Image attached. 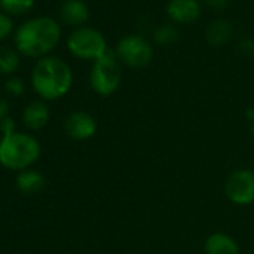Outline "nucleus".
<instances>
[{"label":"nucleus","instance_id":"1","mask_svg":"<svg viewBox=\"0 0 254 254\" xmlns=\"http://www.w3.org/2000/svg\"><path fill=\"white\" fill-rule=\"evenodd\" d=\"M62 27L51 17H36L24 21L14 35L15 50L30 59L47 57L60 42Z\"/></svg>","mask_w":254,"mask_h":254},{"label":"nucleus","instance_id":"2","mask_svg":"<svg viewBox=\"0 0 254 254\" xmlns=\"http://www.w3.org/2000/svg\"><path fill=\"white\" fill-rule=\"evenodd\" d=\"M73 84L70 66L56 56L39 59L32 70L33 90L42 100H57L69 93Z\"/></svg>","mask_w":254,"mask_h":254},{"label":"nucleus","instance_id":"3","mask_svg":"<svg viewBox=\"0 0 254 254\" xmlns=\"http://www.w3.org/2000/svg\"><path fill=\"white\" fill-rule=\"evenodd\" d=\"M41 156V145L32 135L14 132L0 139V165L12 169H29Z\"/></svg>","mask_w":254,"mask_h":254},{"label":"nucleus","instance_id":"4","mask_svg":"<svg viewBox=\"0 0 254 254\" xmlns=\"http://www.w3.org/2000/svg\"><path fill=\"white\" fill-rule=\"evenodd\" d=\"M123 72L121 63L115 56V51L109 48L99 60L93 62L90 70V85L99 96H112L121 85Z\"/></svg>","mask_w":254,"mask_h":254},{"label":"nucleus","instance_id":"5","mask_svg":"<svg viewBox=\"0 0 254 254\" xmlns=\"http://www.w3.org/2000/svg\"><path fill=\"white\" fill-rule=\"evenodd\" d=\"M69 53L79 60H99L108 50L105 36L94 27L82 26L75 29L67 38Z\"/></svg>","mask_w":254,"mask_h":254},{"label":"nucleus","instance_id":"6","mask_svg":"<svg viewBox=\"0 0 254 254\" xmlns=\"http://www.w3.org/2000/svg\"><path fill=\"white\" fill-rule=\"evenodd\" d=\"M114 51L120 63L130 69L147 67L154 57L153 44L141 35H127L121 38Z\"/></svg>","mask_w":254,"mask_h":254},{"label":"nucleus","instance_id":"7","mask_svg":"<svg viewBox=\"0 0 254 254\" xmlns=\"http://www.w3.org/2000/svg\"><path fill=\"white\" fill-rule=\"evenodd\" d=\"M226 197L239 206H248L254 203V171L236 169L224 183Z\"/></svg>","mask_w":254,"mask_h":254},{"label":"nucleus","instance_id":"8","mask_svg":"<svg viewBox=\"0 0 254 254\" xmlns=\"http://www.w3.org/2000/svg\"><path fill=\"white\" fill-rule=\"evenodd\" d=\"M64 132L73 141H88L97 133V121L85 111H73L64 118Z\"/></svg>","mask_w":254,"mask_h":254},{"label":"nucleus","instance_id":"9","mask_svg":"<svg viewBox=\"0 0 254 254\" xmlns=\"http://www.w3.org/2000/svg\"><path fill=\"white\" fill-rule=\"evenodd\" d=\"M166 14L177 24H191L199 20L202 5L199 0H169Z\"/></svg>","mask_w":254,"mask_h":254},{"label":"nucleus","instance_id":"10","mask_svg":"<svg viewBox=\"0 0 254 254\" xmlns=\"http://www.w3.org/2000/svg\"><path fill=\"white\" fill-rule=\"evenodd\" d=\"M60 20L73 27H82L90 18V8L84 0H64L59 11Z\"/></svg>","mask_w":254,"mask_h":254},{"label":"nucleus","instance_id":"11","mask_svg":"<svg viewBox=\"0 0 254 254\" xmlns=\"http://www.w3.org/2000/svg\"><path fill=\"white\" fill-rule=\"evenodd\" d=\"M23 121L27 129L41 130L50 121V108L44 100L30 102L23 111Z\"/></svg>","mask_w":254,"mask_h":254},{"label":"nucleus","instance_id":"12","mask_svg":"<svg viewBox=\"0 0 254 254\" xmlns=\"http://www.w3.org/2000/svg\"><path fill=\"white\" fill-rule=\"evenodd\" d=\"M205 254H239V245L227 233L215 232L211 233L203 244Z\"/></svg>","mask_w":254,"mask_h":254},{"label":"nucleus","instance_id":"13","mask_svg":"<svg viewBox=\"0 0 254 254\" xmlns=\"http://www.w3.org/2000/svg\"><path fill=\"white\" fill-rule=\"evenodd\" d=\"M17 189L24 194H38L45 189V177L35 169H24L15 181Z\"/></svg>","mask_w":254,"mask_h":254},{"label":"nucleus","instance_id":"14","mask_svg":"<svg viewBox=\"0 0 254 254\" xmlns=\"http://www.w3.org/2000/svg\"><path fill=\"white\" fill-rule=\"evenodd\" d=\"M232 35H233V29L230 23L220 18V20H214L208 26L205 32V39L212 47H223L232 39Z\"/></svg>","mask_w":254,"mask_h":254},{"label":"nucleus","instance_id":"15","mask_svg":"<svg viewBox=\"0 0 254 254\" xmlns=\"http://www.w3.org/2000/svg\"><path fill=\"white\" fill-rule=\"evenodd\" d=\"M20 67V53L9 47H0V75H12Z\"/></svg>","mask_w":254,"mask_h":254},{"label":"nucleus","instance_id":"16","mask_svg":"<svg viewBox=\"0 0 254 254\" xmlns=\"http://www.w3.org/2000/svg\"><path fill=\"white\" fill-rule=\"evenodd\" d=\"M33 6H35V0H0V9L9 17L24 15L30 12Z\"/></svg>","mask_w":254,"mask_h":254},{"label":"nucleus","instance_id":"17","mask_svg":"<svg viewBox=\"0 0 254 254\" xmlns=\"http://www.w3.org/2000/svg\"><path fill=\"white\" fill-rule=\"evenodd\" d=\"M178 38H180L178 29L175 26H172V24H162L153 33L154 42L159 44V45H162V47L175 44L178 41Z\"/></svg>","mask_w":254,"mask_h":254},{"label":"nucleus","instance_id":"18","mask_svg":"<svg viewBox=\"0 0 254 254\" xmlns=\"http://www.w3.org/2000/svg\"><path fill=\"white\" fill-rule=\"evenodd\" d=\"M5 90L11 94V96H23L26 93V85H24V81L18 76H11L6 79L5 82Z\"/></svg>","mask_w":254,"mask_h":254},{"label":"nucleus","instance_id":"19","mask_svg":"<svg viewBox=\"0 0 254 254\" xmlns=\"http://www.w3.org/2000/svg\"><path fill=\"white\" fill-rule=\"evenodd\" d=\"M14 32V21L9 15L0 12V41H5Z\"/></svg>","mask_w":254,"mask_h":254},{"label":"nucleus","instance_id":"20","mask_svg":"<svg viewBox=\"0 0 254 254\" xmlns=\"http://www.w3.org/2000/svg\"><path fill=\"white\" fill-rule=\"evenodd\" d=\"M0 132H2V136L17 132V126H15V121H14L11 117H8L6 120H3L2 123H0Z\"/></svg>","mask_w":254,"mask_h":254},{"label":"nucleus","instance_id":"21","mask_svg":"<svg viewBox=\"0 0 254 254\" xmlns=\"http://www.w3.org/2000/svg\"><path fill=\"white\" fill-rule=\"evenodd\" d=\"M205 3L212 11H223L227 6L229 0H205Z\"/></svg>","mask_w":254,"mask_h":254},{"label":"nucleus","instance_id":"22","mask_svg":"<svg viewBox=\"0 0 254 254\" xmlns=\"http://www.w3.org/2000/svg\"><path fill=\"white\" fill-rule=\"evenodd\" d=\"M9 117V102L5 97H0V123Z\"/></svg>","mask_w":254,"mask_h":254},{"label":"nucleus","instance_id":"23","mask_svg":"<svg viewBox=\"0 0 254 254\" xmlns=\"http://www.w3.org/2000/svg\"><path fill=\"white\" fill-rule=\"evenodd\" d=\"M239 48H241V51L242 53H245V54H253L254 53V42L253 41H250V39H244L242 42H241V45H239Z\"/></svg>","mask_w":254,"mask_h":254},{"label":"nucleus","instance_id":"24","mask_svg":"<svg viewBox=\"0 0 254 254\" xmlns=\"http://www.w3.org/2000/svg\"><path fill=\"white\" fill-rule=\"evenodd\" d=\"M251 136H253V139H254V120L251 121Z\"/></svg>","mask_w":254,"mask_h":254}]
</instances>
